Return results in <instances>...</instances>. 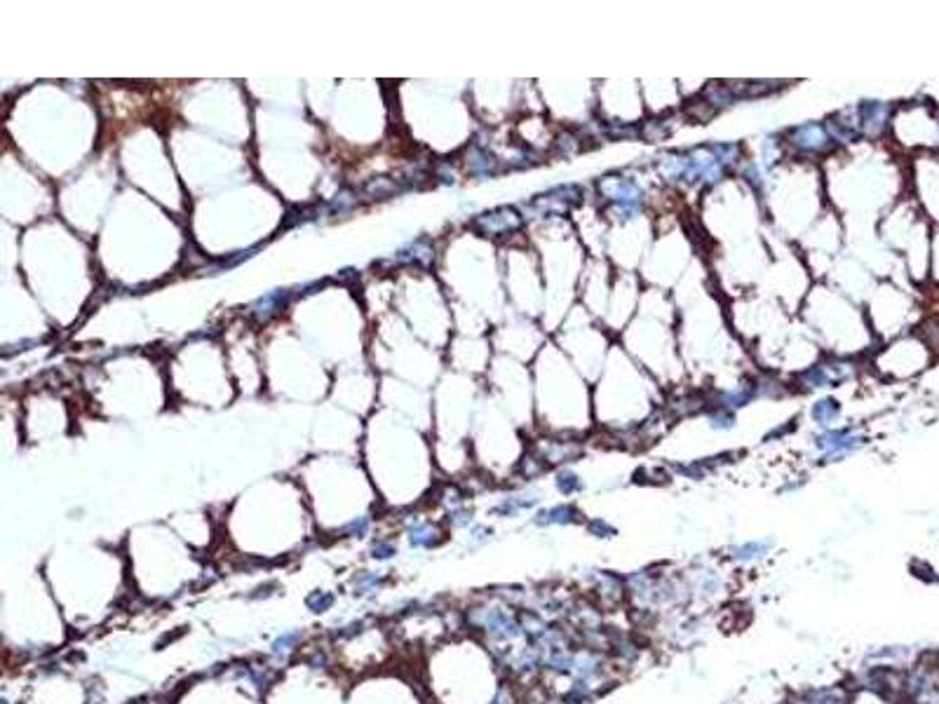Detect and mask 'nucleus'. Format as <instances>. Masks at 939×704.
Here are the masks:
<instances>
[{"label": "nucleus", "instance_id": "obj_1", "mask_svg": "<svg viewBox=\"0 0 939 704\" xmlns=\"http://www.w3.org/2000/svg\"><path fill=\"white\" fill-rule=\"evenodd\" d=\"M472 228L482 235H489V237H500V235L519 231V228H522V216H519V211L512 207H500V209L486 211V214L477 216V219L472 221Z\"/></svg>", "mask_w": 939, "mask_h": 704}, {"label": "nucleus", "instance_id": "obj_2", "mask_svg": "<svg viewBox=\"0 0 939 704\" xmlns=\"http://www.w3.org/2000/svg\"><path fill=\"white\" fill-rule=\"evenodd\" d=\"M789 141H792L794 148H799V151H803V153H817V151H822V148H827L829 134L822 125L805 122L789 131Z\"/></svg>", "mask_w": 939, "mask_h": 704}, {"label": "nucleus", "instance_id": "obj_3", "mask_svg": "<svg viewBox=\"0 0 939 704\" xmlns=\"http://www.w3.org/2000/svg\"><path fill=\"white\" fill-rule=\"evenodd\" d=\"M860 444H862V437L850 430H834V432H827V434H822V437H817V449H820L827 458L848 454V451L857 449Z\"/></svg>", "mask_w": 939, "mask_h": 704}, {"label": "nucleus", "instance_id": "obj_4", "mask_svg": "<svg viewBox=\"0 0 939 704\" xmlns=\"http://www.w3.org/2000/svg\"><path fill=\"white\" fill-rule=\"evenodd\" d=\"M601 193L604 198L613 200L615 204H639V188L637 183L620 179V176H609V179L601 181Z\"/></svg>", "mask_w": 939, "mask_h": 704}, {"label": "nucleus", "instance_id": "obj_5", "mask_svg": "<svg viewBox=\"0 0 939 704\" xmlns=\"http://www.w3.org/2000/svg\"><path fill=\"white\" fill-rule=\"evenodd\" d=\"M580 454V446L576 442H547L538 449V458H540L545 465H557V462H566L571 458H576Z\"/></svg>", "mask_w": 939, "mask_h": 704}, {"label": "nucleus", "instance_id": "obj_6", "mask_svg": "<svg viewBox=\"0 0 939 704\" xmlns=\"http://www.w3.org/2000/svg\"><path fill=\"white\" fill-rule=\"evenodd\" d=\"M580 512L573 505H554L547 509H540V512L534 517L536 526H569L578 522Z\"/></svg>", "mask_w": 939, "mask_h": 704}, {"label": "nucleus", "instance_id": "obj_7", "mask_svg": "<svg viewBox=\"0 0 939 704\" xmlns=\"http://www.w3.org/2000/svg\"><path fill=\"white\" fill-rule=\"evenodd\" d=\"M885 118H887V108H885V104H880V101H864L860 108V125H862V129L872 136L883 129Z\"/></svg>", "mask_w": 939, "mask_h": 704}, {"label": "nucleus", "instance_id": "obj_8", "mask_svg": "<svg viewBox=\"0 0 939 704\" xmlns=\"http://www.w3.org/2000/svg\"><path fill=\"white\" fill-rule=\"evenodd\" d=\"M770 549V540H749L742 542V545H735L730 549V559L740 561V564H754V561H761L768 554Z\"/></svg>", "mask_w": 939, "mask_h": 704}, {"label": "nucleus", "instance_id": "obj_9", "mask_svg": "<svg viewBox=\"0 0 939 704\" xmlns=\"http://www.w3.org/2000/svg\"><path fill=\"white\" fill-rule=\"evenodd\" d=\"M301 637H303L301 629H287V632H282V634H279V637L271 643V652H273L275 657H282V660H284V657H287L289 652L294 650L296 646H299Z\"/></svg>", "mask_w": 939, "mask_h": 704}, {"label": "nucleus", "instance_id": "obj_10", "mask_svg": "<svg viewBox=\"0 0 939 704\" xmlns=\"http://www.w3.org/2000/svg\"><path fill=\"white\" fill-rule=\"evenodd\" d=\"M383 585H386V577L381 573H371V570H362V573L355 575V580H352L355 597L371 594V592H376V589H381Z\"/></svg>", "mask_w": 939, "mask_h": 704}, {"label": "nucleus", "instance_id": "obj_11", "mask_svg": "<svg viewBox=\"0 0 939 704\" xmlns=\"http://www.w3.org/2000/svg\"><path fill=\"white\" fill-rule=\"evenodd\" d=\"M732 99H735V89H732L730 85L712 83L707 89H704V101H707L709 106H728V104H732Z\"/></svg>", "mask_w": 939, "mask_h": 704}, {"label": "nucleus", "instance_id": "obj_12", "mask_svg": "<svg viewBox=\"0 0 939 704\" xmlns=\"http://www.w3.org/2000/svg\"><path fill=\"white\" fill-rule=\"evenodd\" d=\"M334 604H336V597L331 592H326V589H315V592H310L306 597V608L310 610V613H326V610L334 608Z\"/></svg>", "mask_w": 939, "mask_h": 704}, {"label": "nucleus", "instance_id": "obj_13", "mask_svg": "<svg viewBox=\"0 0 939 704\" xmlns=\"http://www.w3.org/2000/svg\"><path fill=\"white\" fill-rule=\"evenodd\" d=\"M437 531L432 529L430 524H416L414 529H409V542H411V547H418V549H423V547H432L434 542H437Z\"/></svg>", "mask_w": 939, "mask_h": 704}, {"label": "nucleus", "instance_id": "obj_14", "mask_svg": "<svg viewBox=\"0 0 939 704\" xmlns=\"http://www.w3.org/2000/svg\"><path fill=\"white\" fill-rule=\"evenodd\" d=\"M848 704H902V702L895 700V697H890V695H883V692L857 688L855 692H850Z\"/></svg>", "mask_w": 939, "mask_h": 704}, {"label": "nucleus", "instance_id": "obj_15", "mask_svg": "<svg viewBox=\"0 0 939 704\" xmlns=\"http://www.w3.org/2000/svg\"><path fill=\"white\" fill-rule=\"evenodd\" d=\"M810 416H812V420H817L820 425H829V423H834L836 418H838V402H834V399H822V402H817L812 406Z\"/></svg>", "mask_w": 939, "mask_h": 704}, {"label": "nucleus", "instance_id": "obj_16", "mask_svg": "<svg viewBox=\"0 0 939 704\" xmlns=\"http://www.w3.org/2000/svg\"><path fill=\"white\" fill-rule=\"evenodd\" d=\"M240 676H247L251 681V685H256L259 690H266L275 681V672L271 667H247L240 672Z\"/></svg>", "mask_w": 939, "mask_h": 704}, {"label": "nucleus", "instance_id": "obj_17", "mask_svg": "<svg viewBox=\"0 0 939 704\" xmlns=\"http://www.w3.org/2000/svg\"><path fill=\"white\" fill-rule=\"evenodd\" d=\"M554 484H557V489H559L564 495H573L576 491H580V489H582V484H580V479H578V474H576V472H571V469H561V472L557 474V479H554Z\"/></svg>", "mask_w": 939, "mask_h": 704}, {"label": "nucleus", "instance_id": "obj_18", "mask_svg": "<svg viewBox=\"0 0 939 704\" xmlns=\"http://www.w3.org/2000/svg\"><path fill=\"white\" fill-rule=\"evenodd\" d=\"M470 169H472L474 174H489V171L496 169V160L482 151H474L472 160H470Z\"/></svg>", "mask_w": 939, "mask_h": 704}, {"label": "nucleus", "instance_id": "obj_19", "mask_svg": "<svg viewBox=\"0 0 939 704\" xmlns=\"http://www.w3.org/2000/svg\"><path fill=\"white\" fill-rule=\"evenodd\" d=\"M394 554H397V547H394L390 540H376L374 545H371V559L388 561V559H392Z\"/></svg>", "mask_w": 939, "mask_h": 704}, {"label": "nucleus", "instance_id": "obj_20", "mask_svg": "<svg viewBox=\"0 0 939 704\" xmlns=\"http://www.w3.org/2000/svg\"><path fill=\"white\" fill-rule=\"evenodd\" d=\"M366 191L374 193L376 198H386V195L397 193V186H394L392 181H388V179H376V181H371L369 186H366Z\"/></svg>", "mask_w": 939, "mask_h": 704}, {"label": "nucleus", "instance_id": "obj_21", "mask_svg": "<svg viewBox=\"0 0 939 704\" xmlns=\"http://www.w3.org/2000/svg\"><path fill=\"white\" fill-rule=\"evenodd\" d=\"M732 423H735V418H732V411L721 409V406H717V411L712 414V427H717V430H728Z\"/></svg>", "mask_w": 939, "mask_h": 704}, {"label": "nucleus", "instance_id": "obj_22", "mask_svg": "<svg viewBox=\"0 0 939 704\" xmlns=\"http://www.w3.org/2000/svg\"><path fill=\"white\" fill-rule=\"evenodd\" d=\"M587 531L592 533L594 537H611V535H615V529L613 526H609L604 522V519H594V522H589L587 524Z\"/></svg>", "mask_w": 939, "mask_h": 704}, {"label": "nucleus", "instance_id": "obj_23", "mask_svg": "<svg viewBox=\"0 0 939 704\" xmlns=\"http://www.w3.org/2000/svg\"><path fill=\"white\" fill-rule=\"evenodd\" d=\"M366 531H369V519H366V517L355 519V522H350L346 526V533L352 535V537H364Z\"/></svg>", "mask_w": 939, "mask_h": 704}, {"label": "nucleus", "instance_id": "obj_24", "mask_svg": "<svg viewBox=\"0 0 939 704\" xmlns=\"http://www.w3.org/2000/svg\"><path fill=\"white\" fill-rule=\"evenodd\" d=\"M359 632H362V622H352V625L343 627L336 637H339V639H352L355 634H359Z\"/></svg>", "mask_w": 939, "mask_h": 704}, {"label": "nucleus", "instance_id": "obj_25", "mask_svg": "<svg viewBox=\"0 0 939 704\" xmlns=\"http://www.w3.org/2000/svg\"><path fill=\"white\" fill-rule=\"evenodd\" d=\"M489 704H512V697H509L507 688H500L494 697L489 700Z\"/></svg>", "mask_w": 939, "mask_h": 704}, {"label": "nucleus", "instance_id": "obj_26", "mask_svg": "<svg viewBox=\"0 0 939 704\" xmlns=\"http://www.w3.org/2000/svg\"><path fill=\"white\" fill-rule=\"evenodd\" d=\"M744 176H747L749 183H754L757 188H761V174H759V169L754 167V164H749V167L744 169Z\"/></svg>", "mask_w": 939, "mask_h": 704}, {"label": "nucleus", "instance_id": "obj_27", "mask_svg": "<svg viewBox=\"0 0 939 704\" xmlns=\"http://www.w3.org/2000/svg\"><path fill=\"white\" fill-rule=\"evenodd\" d=\"M308 665H310V667L326 665V655H324V652H319V650H317V652H315V655L310 657V660H308Z\"/></svg>", "mask_w": 939, "mask_h": 704}]
</instances>
